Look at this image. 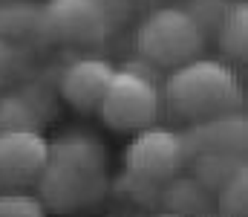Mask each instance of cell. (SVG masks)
I'll use <instances>...</instances> for the list:
<instances>
[{
  "instance_id": "cell-6",
  "label": "cell",
  "mask_w": 248,
  "mask_h": 217,
  "mask_svg": "<svg viewBox=\"0 0 248 217\" xmlns=\"http://www.w3.org/2000/svg\"><path fill=\"white\" fill-rule=\"evenodd\" d=\"M127 171L136 177H144L150 183H168L170 177H176L185 168V150L182 139L176 131L168 128H144L136 134V139L130 142L124 153Z\"/></svg>"
},
{
  "instance_id": "cell-3",
  "label": "cell",
  "mask_w": 248,
  "mask_h": 217,
  "mask_svg": "<svg viewBox=\"0 0 248 217\" xmlns=\"http://www.w3.org/2000/svg\"><path fill=\"white\" fill-rule=\"evenodd\" d=\"M202 47L205 35L182 6H159L136 29V52L153 67L176 70L199 58Z\"/></svg>"
},
{
  "instance_id": "cell-18",
  "label": "cell",
  "mask_w": 248,
  "mask_h": 217,
  "mask_svg": "<svg viewBox=\"0 0 248 217\" xmlns=\"http://www.w3.org/2000/svg\"><path fill=\"white\" fill-rule=\"evenodd\" d=\"M0 217H46V209L32 194L9 191V194H0Z\"/></svg>"
},
{
  "instance_id": "cell-21",
  "label": "cell",
  "mask_w": 248,
  "mask_h": 217,
  "mask_svg": "<svg viewBox=\"0 0 248 217\" xmlns=\"http://www.w3.org/2000/svg\"><path fill=\"white\" fill-rule=\"evenodd\" d=\"M122 70H127V72H133V75H139V78H147V81H153V84H159V70L150 64V61H144V58H136V61H127Z\"/></svg>"
},
{
  "instance_id": "cell-11",
  "label": "cell",
  "mask_w": 248,
  "mask_h": 217,
  "mask_svg": "<svg viewBox=\"0 0 248 217\" xmlns=\"http://www.w3.org/2000/svg\"><path fill=\"white\" fill-rule=\"evenodd\" d=\"M159 203L168 209V215L176 217H208L214 197L205 191L190 174H176L159 188Z\"/></svg>"
},
{
  "instance_id": "cell-22",
  "label": "cell",
  "mask_w": 248,
  "mask_h": 217,
  "mask_svg": "<svg viewBox=\"0 0 248 217\" xmlns=\"http://www.w3.org/2000/svg\"><path fill=\"white\" fill-rule=\"evenodd\" d=\"M159 217H176V215H159Z\"/></svg>"
},
{
  "instance_id": "cell-5",
  "label": "cell",
  "mask_w": 248,
  "mask_h": 217,
  "mask_svg": "<svg viewBox=\"0 0 248 217\" xmlns=\"http://www.w3.org/2000/svg\"><path fill=\"white\" fill-rule=\"evenodd\" d=\"M44 32L52 44L98 47L110 38V20L101 0H46Z\"/></svg>"
},
{
  "instance_id": "cell-8",
  "label": "cell",
  "mask_w": 248,
  "mask_h": 217,
  "mask_svg": "<svg viewBox=\"0 0 248 217\" xmlns=\"http://www.w3.org/2000/svg\"><path fill=\"white\" fill-rule=\"evenodd\" d=\"M179 139H182V150H185V162L199 153H240V156H246L248 119L243 110L199 119L187 131L179 134Z\"/></svg>"
},
{
  "instance_id": "cell-16",
  "label": "cell",
  "mask_w": 248,
  "mask_h": 217,
  "mask_svg": "<svg viewBox=\"0 0 248 217\" xmlns=\"http://www.w3.org/2000/svg\"><path fill=\"white\" fill-rule=\"evenodd\" d=\"M231 3L234 0H187L182 9L193 17L199 32L208 38V35H217V26H219V20H222V15L228 12Z\"/></svg>"
},
{
  "instance_id": "cell-13",
  "label": "cell",
  "mask_w": 248,
  "mask_h": 217,
  "mask_svg": "<svg viewBox=\"0 0 248 217\" xmlns=\"http://www.w3.org/2000/svg\"><path fill=\"white\" fill-rule=\"evenodd\" d=\"M217 44L219 52L228 61H246L248 58V3L234 0L228 12L222 15L217 26Z\"/></svg>"
},
{
  "instance_id": "cell-17",
  "label": "cell",
  "mask_w": 248,
  "mask_h": 217,
  "mask_svg": "<svg viewBox=\"0 0 248 217\" xmlns=\"http://www.w3.org/2000/svg\"><path fill=\"white\" fill-rule=\"evenodd\" d=\"M159 188H162L159 183H150V180L136 177L130 171H124L122 177L116 180V194H122V197L133 200V203H141V206L159 203Z\"/></svg>"
},
{
  "instance_id": "cell-1",
  "label": "cell",
  "mask_w": 248,
  "mask_h": 217,
  "mask_svg": "<svg viewBox=\"0 0 248 217\" xmlns=\"http://www.w3.org/2000/svg\"><path fill=\"white\" fill-rule=\"evenodd\" d=\"M107 153L93 134L69 131L46 142V165L38 177V200L49 212H75L107 194Z\"/></svg>"
},
{
  "instance_id": "cell-15",
  "label": "cell",
  "mask_w": 248,
  "mask_h": 217,
  "mask_svg": "<svg viewBox=\"0 0 248 217\" xmlns=\"http://www.w3.org/2000/svg\"><path fill=\"white\" fill-rule=\"evenodd\" d=\"M219 217H246L248 215V168L234 171L217 191Z\"/></svg>"
},
{
  "instance_id": "cell-2",
  "label": "cell",
  "mask_w": 248,
  "mask_h": 217,
  "mask_svg": "<svg viewBox=\"0 0 248 217\" xmlns=\"http://www.w3.org/2000/svg\"><path fill=\"white\" fill-rule=\"evenodd\" d=\"M165 101L182 119L199 122L240 110L243 87L237 72L217 58H193L165 78Z\"/></svg>"
},
{
  "instance_id": "cell-10",
  "label": "cell",
  "mask_w": 248,
  "mask_h": 217,
  "mask_svg": "<svg viewBox=\"0 0 248 217\" xmlns=\"http://www.w3.org/2000/svg\"><path fill=\"white\" fill-rule=\"evenodd\" d=\"M0 38L12 47L46 41L44 6L35 0H6L0 3Z\"/></svg>"
},
{
  "instance_id": "cell-23",
  "label": "cell",
  "mask_w": 248,
  "mask_h": 217,
  "mask_svg": "<svg viewBox=\"0 0 248 217\" xmlns=\"http://www.w3.org/2000/svg\"><path fill=\"white\" fill-rule=\"evenodd\" d=\"M133 3H144V0H133Z\"/></svg>"
},
{
  "instance_id": "cell-4",
  "label": "cell",
  "mask_w": 248,
  "mask_h": 217,
  "mask_svg": "<svg viewBox=\"0 0 248 217\" xmlns=\"http://www.w3.org/2000/svg\"><path fill=\"white\" fill-rule=\"evenodd\" d=\"M162 93L159 84L139 78L127 70H116L98 104L101 119L113 131H144L159 119Z\"/></svg>"
},
{
  "instance_id": "cell-20",
  "label": "cell",
  "mask_w": 248,
  "mask_h": 217,
  "mask_svg": "<svg viewBox=\"0 0 248 217\" xmlns=\"http://www.w3.org/2000/svg\"><path fill=\"white\" fill-rule=\"evenodd\" d=\"M101 6H104V15L110 20V29L122 26L124 20L133 15V0H101Z\"/></svg>"
},
{
  "instance_id": "cell-19",
  "label": "cell",
  "mask_w": 248,
  "mask_h": 217,
  "mask_svg": "<svg viewBox=\"0 0 248 217\" xmlns=\"http://www.w3.org/2000/svg\"><path fill=\"white\" fill-rule=\"evenodd\" d=\"M17 64H20V52H17V47H12L9 41L0 38V84H6V81L17 72Z\"/></svg>"
},
{
  "instance_id": "cell-24",
  "label": "cell",
  "mask_w": 248,
  "mask_h": 217,
  "mask_svg": "<svg viewBox=\"0 0 248 217\" xmlns=\"http://www.w3.org/2000/svg\"><path fill=\"white\" fill-rule=\"evenodd\" d=\"M0 3H6V0H0Z\"/></svg>"
},
{
  "instance_id": "cell-14",
  "label": "cell",
  "mask_w": 248,
  "mask_h": 217,
  "mask_svg": "<svg viewBox=\"0 0 248 217\" xmlns=\"http://www.w3.org/2000/svg\"><path fill=\"white\" fill-rule=\"evenodd\" d=\"M185 165L190 168V177H193L205 191L217 194L219 185H222L234 171H240V168L246 165V156H240V153H199V156L187 159Z\"/></svg>"
},
{
  "instance_id": "cell-12",
  "label": "cell",
  "mask_w": 248,
  "mask_h": 217,
  "mask_svg": "<svg viewBox=\"0 0 248 217\" xmlns=\"http://www.w3.org/2000/svg\"><path fill=\"white\" fill-rule=\"evenodd\" d=\"M44 119H46V110L29 90L0 96V134H6V131L41 134Z\"/></svg>"
},
{
  "instance_id": "cell-9",
  "label": "cell",
  "mask_w": 248,
  "mask_h": 217,
  "mask_svg": "<svg viewBox=\"0 0 248 217\" xmlns=\"http://www.w3.org/2000/svg\"><path fill=\"white\" fill-rule=\"evenodd\" d=\"M113 72H116V67L104 58H78L61 72V84H58L61 96L75 110L93 113V110H98Z\"/></svg>"
},
{
  "instance_id": "cell-7",
  "label": "cell",
  "mask_w": 248,
  "mask_h": 217,
  "mask_svg": "<svg viewBox=\"0 0 248 217\" xmlns=\"http://www.w3.org/2000/svg\"><path fill=\"white\" fill-rule=\"evenodd\" d=\"M46 165V139L29 131L0 134V194L38 183Z\"/></svg>"
}]
</instances>
